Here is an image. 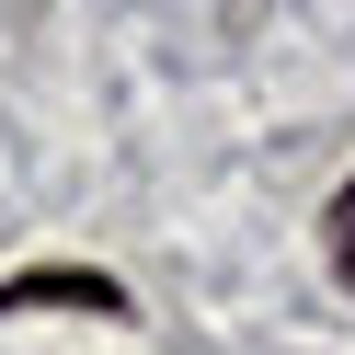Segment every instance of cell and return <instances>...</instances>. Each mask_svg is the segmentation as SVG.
<instances>
[{"mask_svg":"<svg viewBox=\"0 0 355 355\" xmlns=\"http://www.w3.org/2000/svg\"><path fill=\"white\" fill-rule=\"evenodd\" d=\"M12 309H103V321H115L126 286H115V275H69V263H46V275H0V321H12Z\"/></svg>","mask_w":355,"mask_h":355,"instance_id":"cell-1","label":"cell"},{"mask_svg":"<svg viewBox=\"0 0 355 355\" xmlns=\"http://www.w3.org/2000/svg\"><path fill=\"white\" fill-rule=\"evenodd\" d=\"M332 275H344V286H355V184H344V195H332Z\"/></svg>","mask_w":355,"mask_h":355,"instance_id":"cell-2","label":"cell"}]
</instances>
